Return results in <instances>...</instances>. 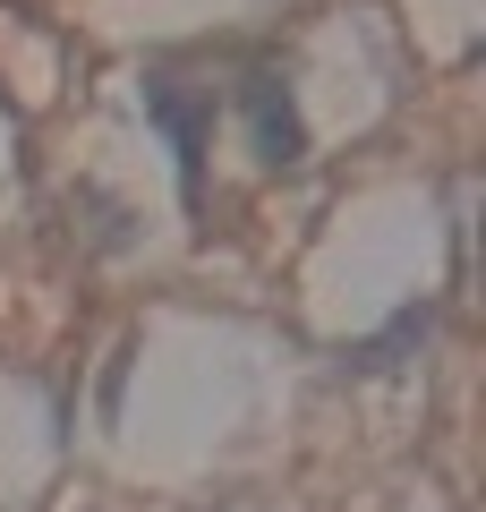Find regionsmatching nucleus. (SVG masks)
Segmentation results:
<instances>
[{
	"mask_svg": "<svg viewBox=\"0 0 486 512\" xmlns=\"http://www.w3.org/2000/svg\"><path fill=\"white\" fill-rule=\"evenodd\" d=\"M248 128H256V154L265 163H299V111H290V94H282V77H248Z\"/></svg>",
	"mask_w": 486,
	"mask_h": 512,
	"instance_id": "obj_1",
	"label": "nucleus"
},
{
	"mask_svg": "<svg viewBox=\"0 0 486 512\" xmlns=\"http://www.w3.org/2000/svg\"><path fill=\"white\" fill-rule=\"evenodd\" d=\"M145 111H154V120L171 128V146H180V171L197 180V154H205V128H197V111H188V103H171V94H162V77L145 86Z\"/></svg>",
	"mask_w": 486,
	"mask_h": 512,
	"instance_id": "obj_2",
	"label": "nucleus"
}]
</instances>
